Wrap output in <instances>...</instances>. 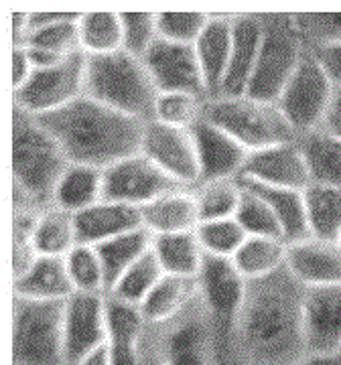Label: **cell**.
Listing matches in <instances>:
<instances>
[{"label": "cell", "instance_id": "8d00e7d4", "mask_svg": "<svg viewBox=\"0 0 341 365\" xmlns=\"http://www.w3.org/2000/svg\"><path fill=\"white\" fill-rule=\"evenodd\" d=\"M197 207L201 222L232 220L236 217L238 205L242 199V185L238 179L199 182L195 191Z\"/></svg>", "mask_w": 341, "mask_h": 365}, {"label": "cell", "instance_id": "277c9868", "mask_svg": "<svg viewBox=\"0 0 341 365\" xmlns=\"http://www.w3.org/2000/svg\"><path fill=\"white\" fill-rule=\"evenodd\" d=\"M69 167V160L39 120L14 108L13 177L14 189L25 201H53L55 187Z\"/></svg>", "mask_w": 341, "mask_h": 365}, {"label": "cell", "instance_id": "5bb4252c", "mask_svg": "<svg viewBox=\"0 0 341 365\" xmlns=\"http://www.w3.org/2000/svg\"><path fill=\"white\" fill-rule=\"evenodd\" d=\"M145 66L158 93H193L208 96L203 71L193 45H179L158 39L145 55Z\"/></svg>", "mask_w": 341, "mask_h": 365}, {"label": "cell", "instance_id": "4316f807", "mask_svg": "<svg viewBox=\"0 0 341 365\" xmlns=\"http://www.w3.org/2000/svg\"><path fill=\"white\" fill-rule=\"evenodd\" d=\"M195 297H199L197 278H181V276L165 274L138 309L146 323L161 325L175 321L193 302Z\"/></svg>", "mask_w": 341, "mask_h": 365}, {"label": "cell", "instance_id": "836d02e7", "mask_svg": "<svg viewBox=\"0 0 341 365\" xmlns=\"http://www.w3.org/2000/svg\"><path fill=\"white\" fill-rule=\"evenodd\" d=\"M299 144L309 163L313 182L341 187V140L317 130L301 136Z\"/></svg>", "mask_w": 341, "mask_h": 365}, {"label": "cell", "instance_id": "f1b7e54d", "mask_svg": "<svg viewBox=\"0 0 341 365\" xmlns=\"http://www.w3.org/2000/svg\"><path fill=\"white\" fill-rule=\"evenodd\" d=\"M238 181L252 191H256L270 205L280 227H283V235H285L287 244H297V242L311 237L309 222H307V207H305V191L268 187V185L242 181V179H238Z\"/></svg>", "mask_w": 341, "mask_h": 365}, {"label": "cell", "instance_id": "7c38bea8", "mask_svg": "<svg viewBox=\"0 0 341 365\" xmlns=\"http://www.w3.org/2000/svg\"><path fill=\"white\" fill-rule=\"evenodd\" d=\"M141 153L183 187H191L201 181L195 140L191 130L173 128L157 120H151L145 124Z\"/></svg>", "mask_w": 341, "mask_h": 365}, {"label": "cell", "instance_id": "74e56055", "mask_svg": "<svg viewBox=\"0 0 341 365\" xmlns=\"http://www.w3.org/2000/svg\"><path fill=\"white\" fill-rule=\"evenodd\" d=\"M66 266L76 292L81 294H108L104 266L93 246L78 244L66 256Z\"/></svg>", "mask_w": 341, "mask_h": 365}, {"label": "cell", "instance_id": "cb8c5ba5", "mask_svg": "<svg viewBox=\"0 0 341 365\" xmlns=\"http://www.w3.org/2000/svg\"><path fill=\"white\" fill-rule=\"evenodd\" d=\"M76 294L66 258L39 256L23 276L14 278V299L66 302Z\"/></svg>", "mask_w": 341, "mask_h": 365}, {"label": "cell", "instance_id": "bcb514c9", "mask_svg": "<svg viewBox=\"0 0 341 365\" xmlns=\"http://www.w3.org/2000/svg\"><path fill=\"white\" fill-rule=\"evenodd\" d=\"M33 73L35 67L25 47H13V90L19 91L21 88H25Z\"/></svg>", "mask_w": 341, "mask_h": 365}, {"label": "cell", "instance_id": "f6af8a7d", "mask_svg": "<svg viewBox=\"0 0 341 365\" xmlns=\"http://www.w3.org/2000/svg\"><path fill=\"white\" fill-rule=\"evenodd\" d=\"M317 63L325 71L329 81L333 83V88L337 90L341 88V43H333V45H325L313 49Z\"/></svg>", "mask_w": 341, "mask_h": 365}, {"label": "cell", "instance_id": "f546056e", "mask_svg": "<svg viewBox=\"0 0 341 365\" xmlns=\"http://www.w3.org/2000/svg\"><path fill=\"white\" fill-rule=\"evenodd\" d=\"M153 252L165 274L181 278H197L205 260V252L195 232L153 235Z\"/></svg>", "mask_w": 341, "mask_h": 365}, {"label": "cell", "instance_id": "4fadbf2b", "mask_svg": "<svg viewBox=\"0 0 341 365\" xmlns=\"http://www.w3.org/2000/svg\"><path fill=\"white\" fill-rule=\"evenodd\" d=\"M63 337L67 365H79L88 355L104 347L108 343L104 294L76 292L66 300Z\"/></svg>", "mask_w": 341, "mask_h": 365}, {"label": "cell", "instance_id": "2e32d148", "mask_svg": "<svg viewBox=\"0 0 341 365\" xmlns=\"http://www.w3.org/2000/svg\"><path fill=\"white\" fill-rule=\"evenodd\" d=\"M240 179L268 185V187L295 189V191H305L313 182L309 163L305 158L299 140L250 153Z\"/></svg>", "mask_w": 341, "mask_h": 365}, {"label": "cell", "instance_id": "5b68a950", "mask_svg": "<svg viewBox=\"0 0 341 365\" xmlns=\"http://www.w3.org/2000/svg\"><path fill=\"white\" fill-rule=\"evenodd\" d=\"M203 118L232 134L248 153L276 144L297 143V132L276 104H266L248 96L215 98L203 108Z\"/></svg>", "mask_w": 341, "mask_h": 365}, {"label": "cell", "instance_id": "d6986e66", "mask_svg": "<svg viewBox=\"0 0 341 365\" xmlns=\"http://www.w3.org/2000/svg\"><path fill=\"white\" fill-rule=\"evenodd\" d=\"M287 270L305 288L341 284V242L307 237L289 244Z\"/></svg>", "mask_w": 341, "mask_h": 365}, {"label": "cell", "instance_id": "ba28073f", "mask_svg": "<svg viewBox=\"0 0 341 365\" xmlns=\"http://www.w3.org/2000/svg\"><path fill=\"white\" fill-rule=\"evenodd\" d=\"M88 55L76 51L57 66L35 69L25 88L14 91V108L39 118L66 108L86 96Z\"/></svg>", "mask_w": 341, "mask_h": 365}, {"label": "cell", "instance_id": "d4e9b609", "mask_svg": "<svg viewBox=\"0 0 341 365\" xmlns=\"http://www.w3.org/2000/svg\"><path fill=\"white\" fill-rule=\"evenodd\" d=\"M79 13H29V37L23 47L71 55L79 47Z\"/></svg>", "mask_w": 341, "mask_h": 365}, {"label": "cell", "instance_id": "db71d44e", "mask_svg": "<svg viewBox=\"0 0 341 365\" xmlns=\"http://www.w3.org/2000/svg\"><path fill=\"white\" fill-rule=\"evenodd\" d=\"M340 242H341V240H340Z\"/></svg>", "mask_w": 341, "mask_h": 365}, {"label": "cell", "instance_id": "7dc6e473", "mask_svg": "<svg viewBox=\"0 0 341 365\" xmlns=\"http://www.w3.org/2000/svg\"><path fill=\"white\" fill-rule=\"evenodd\" d=\"M321 130L341 140V88H337L335 93H333V100L329 104V110L327 114H325Z\"/></svg>", "mask_w": 341, "mask_h": 365}, {"label": "cell", "instance_id": "d590c367", "mask_svg": "<svg viewBox=\"0 0 341 365\" xmlns=\"http://www.w3.org/2000/svg\"><path fill=\"white\" fill-rule=\"evenodd\" d=\"M163 276H165V270H163V266H161V262H158L155 252H153V246H151V250L132 264L118 280V284L112 288V292L106 297H114V299L124 300L128 304L141 307Z\"/></svg>", "mask_w": 341, "mask_h": 365}, {"label": "cell", "instance_id": "484cf974", "mask_svg": "<svg viewBox=\"0 0 341 365\" xmlns=\"http://www.w3.org/2000/svg\"><path fill=\"white\" fill-rule=\"evenodd\" d=\"M104 199V170L88 165H71L55 187L51 205L78 215Z\"/></svg>", "mask_w": 341, "mask_h": 365}, {"label": "cell", "instance_id": "7402d4cb", "mask_svg": "<svg viewBox=\"0 0 341 365\" xmlns=\"http://www.w3.org/2000/svg\"><path fill=\"white\" fill-rule=\"evenodd\" d=\"M232 43H234L232 16L210 14V23L203 29L193 47L203 71L208 93H211L213 98H218L222 91L223 79L230 67V57H232Z\"/></svg>", "mask_w": 341, "mask_h": 365}, {"label": "cell", "instance_id": "ac0fdd59", "mask_svg": "<svg viewBox=\"0 0 341 365\" xmlns=\"http://www.w3.org/2000/svg\"><path fill=\"white\" fill-rule=\"evenodd\" d=\"M234 43L230 67L218 98H242L246 96L258 53L264 39V14H236L232 16Z\"/></svg>", "mask_w": 341, "mask_h": 365}, {"label": "cell", "instance_id": "f907efd6", "mask_svg": "<svg viewBox=\"0 0 341 365\" xmlns=\"http://www.w3.org/2000/svg\"><path fill=\"white\" fill-rule=\"evenodd\" d=\"M297 365H341V353H307Z\"/></svg>", "mask_w": 341, "mask_h": 365}, {"label": "cell", "instance_id": "8992f818", "mask_svg": "<svg viewBox=\"0 0 341 365\" xmlns=\"http://www.w3.org/2000/svg\"><path fill=\"white\" fill-rule=\"evenodd\" d=\"M66 302L14 299L13 365H67Z\"/></svg>", "mask_w": 341, "mask_h": 365}, {"label": "cell", "instance_id": "1f68e13d", "mask_svg": "<svg viewBox=\"0 0 341 365\" xmlns=\"http://www.w3.org/2000/svg\"><path fill=\"white\" fill-rule=\"evenodd\" d=\"M305 207L311 237L341 240V187L311 182L305 189Z\"/></svg>", "mask_w": 341, "mask_h": 365}, {"label": "cell", "instance_id": "e0dca14e", "mask_svg": "<svg viewBox=\"0 0 341 365\" xmlns=\"http://www.w3.org/2000/svg\"><path fill=\"white\" fill-rule=\"evenodd\" d=\"M191 134L199 160V182L240 179L250 153L232 134H228L208 118H201L191 128Z\"/></svg>", "mask_w": 341, "mask_h": 365}, {"label": "cell", "instance_id": "f35d334b", "mask_svg": "<svg viewBox=\"0 0 341 365\" xmlns=\"http://www.w3.org/2000/svg\"><path fill=\"white\" fill-rule=\"evenodd\" d=\"M195 234L205 256L223 258V260H232L238 250L242 248V244L248 240V234L236 222V217L201 222L195 230Z\"/></svg>", "mask_w": 341, "mask_h": 365}, {"label": "cell", "instance_id": "e575fe53", "mask_svg": "<svg viewBox=\"0 0 341 365\" xmlns=\"http://www.w3.org/2000/svg\"><path fill=\"white\" fill-rule=\"evenodd\" d=\"M79 47L86 55H108L122 49L118 13H83L78 21Z\"/></svg>", "mask_w": 341, "mask_h": 365}, {"label": "cell", "instance_id": "7bdbcfd3", "mask_svg": "<svg viewBox=\"0 0 341 365\" xmlns=\"http://www.w3.org/2000/svg\"><path fill=\"white\" fill-rule=\"evenodd\" d=\"M122 19V51L145 59L151 47L161 39L157 14L151 13H120Z\"/></svg>", "mask_w": 341, "mask_h": 365}, {"label": "cell", "instance_id": "44dd1931", "mask_svg": "<svg viewBox=\"0 0 341 365\" xmlns=\"http://www.w3.org/2000/svg\"><path fill=\"white\" fill-rule=\"evenodd\" d=\"M141 227H143L141 209L106 201V199L76 215L78 244L81 246H98L112 237H118Z\"/></svg>", "mask_w": 341, "mask_h": 365}, {"label": "cell", "instance_id": "b9f144b4", "mask_svg": "<svg viewBox=\"0 0 341 365\" xmlns=\"http://www.w3.org/2000/svg\"><path fill=\"white\" fill-rule=\"evenodd\" d=\"M290 19L309 51L341 43V13H302Z\"/></svg>", "mask_w": 341, "mask_h": 365}, {"label": "cell", "instance_id": "4dcf8cb0", "mask_svg": "<svg viewBox=\"0 0 341 365\" xmlns=\"http://www.w3.org/2000/svg\"><path fill=\"white\" fill-rule=\"evenodd\" d=\"M78 246L76 215L51 205L39 211V217L33 230V248L37 256L66 258Z\"/></svg>", "mask_w": 341, "mask_h": 365}, {"label": "cell", "instance_id": "30bf717a", "mask_svg": "<svg viewBox=\"0 0 341 365\" xmlns=\"http://www.w3.org/2000/svg\"><path fill=\"white\" fill-rule=\"evenodd\" d=\"M177 189H189L170 179L143 153H136L104 170V199L143 209L158 197Z\"/></svg>", "mask_w": 341, "mask_h": 365}, {"label": "cell", "instance_id": "7a4b0ae2", "mask_svg": "<svg viewBox=\"0 0 341 365\" xmlns=\"http://www.w3.org/2000/svg\"><path fill=\"white\" fill-rule=\"evenodd\" d=\"M283 272V270H280ZM280 272L250 282L246 302L238 317V333L244 349L260 364H278L305 351L302 292L292 274Z\"/></svg>", "mask_w": 341, "mask_h": 365}, {"label": "cell", "instance_id": "ab89813d", "mask_svg": "<svg viewBox=\"0 0 341 365\" xmlns=\"http://www.w3.org/2000/svg\"><path fill=\"white\" fill-rule=\"evenodd\" d=\"M242 185V182H240ZM236 222L248 235L256 237H283V227L276 220L275 211L256 191L242 185V199L236 211ZM287 242V240H285Z\"/></svg>", "mask_w": 341, "mask_h": 365}, {"label": "cell", "instance_id": "ee69618b", "mask_svg": "<svg viewBox=\"0 0 341 365\" xmlns=\"http://www.w3.org/2000/svg\"><path fill=\"white\" fill-rule=\"evenodd\" d=\"M158 35L161 39L195 45L199 35L210 23V14L205 13H158Z\"/></svg>", "mask_w": 341, "mask_h": 365}, {"label": "cell", "instance_id": "f5cc1de1", "mask_svg": "<svg viewBox=\"0 0 341 365\" xmlns=\"http://www.w3.org/2000/svg\"><path fill=\"white\" fill-rule=\"evenodd\" d=\"M157 365H163V364H157Z\"/></svg>", "mask_w": 341, "mask_h": 365}, {"label": "cell", "instance_id": "83f0119b", "mask_svg": "<svg viewBox=\"0 0 341 365\" xmlns=\"http://www.w3.org/2000/svg\"><path fill=\"white\" fill-rule=\"evenodd\" d=\"M287 254H289V244L283 237L248 235V240L238 250L232 262L240 276L250 284L285 270Z\"/></svg>", "mask_w": 341, "mask_h": 365}, {"label": "cell", "instance_id": "603a6c76", "mask_svg": "<svg viewBox=\"0 0 341 365\" xmlns=\"http://www.w3.org/2000/svg\"><path fill=\"white\" fill-rule=\"evenodd\" d=\"M143 227L153 235L195 232L201 223L195 193L191 189H177L158 197L141 209Z\"/></svg>", "mask_w": 341, "mask_h": 365}, {"label": "cell", "instance_id": "3957f363", "mask_svg": "<svg viewBox=\"0 0 341 365\" xmlns=\"http://www.w3.org/2000/svg\"><path fill=\"white\" fill-rule=\"evenodd\" d=\"M86 96L146 124L155 118L158 90L145 61L120 49L88 55Z\"/></svg>", "mask_w": 341, "mask_h": 365}, {"label": "cell", "instance_id": "52a82bcc", "mask_svg": "<svg viewBox=\"0 0 341 365\" xmlns=\"http://www.w3.org/2000/svg\"><path fill=\"white\" fill-rule=\"evenodd\" d=\"M290 14H264V39L246 96L276 104L307 55Z\"/></svg>", "mask_w": 341, "mask_h": 365}, {"label": "cell", "instance_id": "816d5d0a", "mask_svg": "<svg viewBox=\"0 0 341 365\" xmlns=\"http://www.w3.org/2000/svg\"><path fill=\"white\" fill-rule=\"evenodd\" d=\"M79 365H110V355H108V347H102L98 351H93L92 355H88Z\"/></svg>", "mask_w": 341, "mask_h": 365}, {"label": "cell", "instance_id": "60d3db41", "mask_svg": "<svg viewBox=\"0 0 341 365\" xmlns=\"http://www.w3.org/2000/svg\"><path fill=\"white\" fill-rule=\"evenodd\" d=\"M201 96L193 93H158L157 104H155V118L161 124H167L173 128H183L191 130L197 122L203 118Z\"/></svg>", "mask_w": 341, "mask_h": 365}, {"label": "cell", "instance_id": "6da1fadb", "mask_svg": "<svg viewBox=\"0 0 341 365\" xmlns=\"http://www.w3.org/2000/svg\"><path fill=\"white\" fill-rule=\"evenodd\" d=\"M71 165L108 167L141 153L145 122L81 96L66 108L39 116Z\"/></svg>", "mask_w": 341, "mask_h": 365}, {"label": "cell", "instance_id": "8fae6325", "mask_svg": "<svg viewBox=\"0 0 341 365\" xmlns=\"http://www.w3.org/2000/svg\"><path fill=\"white\" fill-rule=\"evenodd\" d=\"M197 280L199 297L205 302L211 325L225 339L232 331H236L238 317L248 294V282L240 276L234 262L213 256H205Z\"/></svg>", "mask_w": 341, "mask_h": 365}, {"label": "cell", "instance_id": "681fc988", "mask_svg": "<svg viewBox=\"0 0 341 365\" xmlns=\"http://www.w3.org/2000/svg\"><path fill=\"white\" fill-rule=\"evenodd\" d=\"M29 37V13H13L14 47H23Z\"/></svg>", "mask_w": 341, "mask_h": 365}, {"label": "cell", "instance_id": "ffe728a7", "mask_svg": "<svg viewBox=\"0 0 341 365\" xmlns=\"http://www.w3.org/2000/svg\"><path fill=\"white\" fill-rule=\"evenodd\" d=\"M145 325V317L138 307L114 297H106V327H108L106 347L110 355V365H143L141 339Z\"/></svg>", "mask_w": 341, "mask_h": 365}, {"label": "cell", "instance_id": "9c48e42d", "mask_svg": "<svg viewBox=\"0 0 341 365\" xmlns=\"http://www.w3.org/2000/svg\"><path fill=\"white\" fill-rule=\"evenodd\" d=\"M333 93L335 88L317 63L315 55L307 51L276 106L287 118L290 128L297 132V136H307L311 132L321 130Z\"/></svg>", "mask_w": 341, "mask_h": 365}, {"label": "cell", "instance_id": "9a60e30c", "mask_svg": "<svg viewBox=\"0 0 341 365\" xmlns=\"http://www.w3.org/2000/svg\"><path fill=\"white\" fill-rule=\"evenodd\" d=\"M302 341L307 353H341V284L305 288Z\"/></svg>", "mask_w": 341, "mask_h": 365}, {"label": "cell", "instance_id": "d6a6232c", "mask_svg": "<svg viewBox=\"0 0 341 365\" xmlns=\"http://www.w3.org/2000/svg\"><path fill=\"white\" fill-rule=\"evenodd\" d=\"M151 246H153V234L145 227L128 232V234H122L118 237H112L104 244L93 246L98 256H100L102 266H104L108 294L112 292V288L118 284V280L132 264L151 250Z\"/></svg>", "mask_w": 341, "mask_h": 365}, {"label": "cell", "instance_id": "c3c4849f", "mask_svg": "<svg viewBox=\"0 0 341 365\" xmlns=\"http://www.w3.org/2000/svg\"><path fill=\"white\" fill-rule=\"evenodd\" d=\"M163 365H211L208 349H189V351L165 353Z\"/></svg>", "mask_w": 341, "mask_h": 365}]
</instances>
